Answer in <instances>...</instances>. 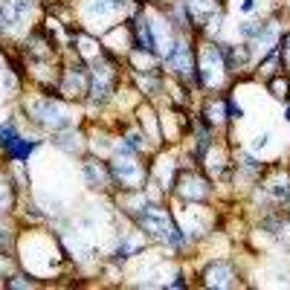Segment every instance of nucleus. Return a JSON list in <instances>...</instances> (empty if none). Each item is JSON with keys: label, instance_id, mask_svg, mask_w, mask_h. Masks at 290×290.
Listing matches in <instances>:
<instances>
[{"label": "nucleus", "instance_id": "20e7f679", "mask_svg": "<svg viewBox=\"0 0 290 290\" xmlns=\"http://www.w3.org/2000/svg\"><path fill=\"white\" fill-rule=\"evenodd\" d=\"M35 145L32 142H15V145H12V148H9V154H12V157H15V160H21V157H26V154H29V151H32Z\"/></svg>", "mask_w": 290, "mask_h": 290}, {"label": "nucleus", "instance_id": "7ed1b4c3", "mask_svg": "<svg viewBox=\"0 0 290 290\" xmlns=\"http://www.w3.org/2000/svg\"><path fill=\"white\" fill-rule=\"evenodd\" d=\"M15 142H18V136H15L12 125H3V128H0V145H3V148H12Z\"/></svg>", "mask_w": 290, "mask_h": 290}, {"label": "nucleus", "instance_id": "f257e3e1", "mask_svg": "<svg viewBox=\"0 0 290 290\" xmlns=\"http://www.w3.org/2000/svg\"><path fill=\"white\" fill-rule=\"evenodd\" d=\"M139 221H142V226H145L148 232L160 235L165 241H177V232H174V226L168 221V215H165L162 209H157V206H145V212L139 215Z\"/></svg>", "mask_w": 290, "mask_h": 290}, {"label": "nucleus", "instance_id": "f03ea898", "mask_svg": "<svg viewBox=\"0 0 290 290\" xmlns=\"http://www.w3.org/2000/svg\"><path fill=\"white\" fill-rule=\"evenodd\" d=\"M136 47H139V50H148V53H154V47H157L148 21H136Z\"/></svg>", "mask_w": 290, "mask_h": 290}, {"label": "nucleus", "instance_id": "39448f33", "mask_svg": "<svg viewBox=\"0 0 290 290\" xmlns=\"http://www.w3.org/2000/svg\"><path fill=\"white\" fill-rule=\"evenodd\" d=\"M270 87H273V90H276V96H288V81H270Z\"/></svg>", "mask_w": 290, "mask_h": 290}]
</instances>
